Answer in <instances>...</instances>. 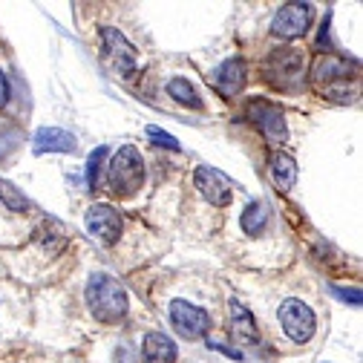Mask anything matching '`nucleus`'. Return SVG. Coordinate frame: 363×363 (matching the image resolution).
<instances>
[{
  "label": "nucleus",
  "mask_w": 363,
  "mask_h": 363,
  "mask_svg": "<svg viewBox=\"0 0 363 363\" xmlns=\"http://www.w3.org/2000/svg\"><path fill=\"white\" fill-rule=\"evenodd\" d=\"M86 308L101 323H118L127 314V291L110 274H93L86 280Z\"/></svg>",
  "instance_id": "1"
},
{
  "label": "nucleus",
  "mask_w": 363,
  "mask_h": 363,
  "mask_svg": "<svg viewBox=\"0 0 363 363\" xmlns=\"http://www.w3.org/2000/svg\"><path fill=\"white\" fill-rule=\"evenodd\" d=\"M110 185L118 196H133L145 185V164L135 147H121L110 162Z\"/></svg>",
  "instance_id": "2"
},
{
  "label": "nucleus",
  "mask_w": 363,
  "mask_h": 363,
  "mask_svg": "<svg viewBox=\"0 0 363 363\" xmlns=\"http://www.w3.org/2000/svg\"><path fill=\"white\" fill-rule=\"evenodd\" d=\"M303 72H306V55L297 50H280L265 61V78L271 81V86L286 89V93H297L303 84Z\"/></svg>",
  "instance_id": "3"
},
{
  "label": "nucleus",
  "mask_w": 363,
  "mask_h": 363,
  "mask_svg": "<svg viewBox=\"0 0 363 363\" xmlns=\"http://www.w3.org/2000/svg\"><path fill=\"white\" fill-rule=\"evenodd\" d=\"M167 314H170V323L176 329V335L188 337V340H196V337H205L208 329H211V317L205 308L188 303V300H173L167 306Z\"/></svg>",
  "instance_id": "4"
},
{
  "label": "nucleus",
  "mask_w": 363,
  "mask_h": 363,
  "mask_svg": "<svg viewBox=\"0 0 363 363\" xmlns=\"http://www.w3.org/2000/svg\"><path fill=\"white\" fill-rule=\"evenodd\" d=\"M104 38V61L124 78H130L135 69H139V52H135L133 43L118 32V29H101Z\"/></svg>",
  "instance_id": "5"
},
{
  "label": "nucleus",
  "mask_w": 363,
  "mask_h": 363,
  "mask_svg": "<svg viewBox=\"0 0 363 363\" xmlns=\"http://www.w3.org/2000/svg\"><path fill=\"white\" fill-rule=\"evenodd\" d=\"M280 323H283V332L294 343H308L314 337V329H317L311 308L306 303H300V300H286L280 306Z\"/></svg>",
  "instance_id": "6"
},
{
  "label": "nucleus",
  "mask_w": 363,
  "mask_h": 363,
  "mask_svg": "<svg viewBox=\"0 0 363 363\" xmlns=\"http://www.w3.org/2000/svg\"><path fill=\"white\" fill-rule=\"evenodd\" d=\"M311 23V6L308 4H286L274 21H271V35L283 38V40H294L300 38Z\"/></svg>",
  "instance_id": "7"
},
{
  "label": "nucleus",
  "mask_w": 363,
  "mask_h": 363,
  "mask_svg": "<svg viewBox=\"0 0 363 363\" xmlns=\"http://www.w3.org/2000/svg\"><path fill=\"white\" fill-rule=\"evenodd\" d=\"M194 185L199 188V194L213 202V205H228L231 202V194H234V185H231V179L225 176L222 170L216 167H208V164H199L194 170Z\"/></svg>",
  "instance_id": "8"
},
{
  "label": "nucleus",
  "mask_w": 363,
  "mask_h": 363,
  "mask_svg": "<svg viewBox=\"0 0 363 363\" xmlns=\"http://www.w3.org/2000/svg\"><path fill=\"white\" fill-rule=\"evenodd\" d=\"M86 231L104 245H116L121 237V216L110 205H93L86 211Z\"/></svg>",
  "instance_id": "9"
},
{
  "label": "nucleus",
  "mask_w": 363,
  "mask_h": 363,
  "mask_svg": "<svg viewBox=\"0 0 363 363\" xmlns=\"http://www.w3.org/2000/svg\"><path fill=\"white\" fill-rule=\"evenodd\" d=\"M248 116L254 118V124H259V130H262V135L268 142H274V145L286 142V135H289L286 133V118L274 104L254 99V101H248Z\"/></svg>",
  "instance_id": "10"
},
{
  "label": "nucleus",
  "mask_w": 363,
  "mask_h": 363,
  "mask_svg": "<svg viewBox=\"0 0 363 363\" xmlns=\"http://www.w3.org/2000/svg\"><path fill=\"white\" fill-rule=\"evenodd\" d=\"M349 72H352L349 61H343V58H320L311 69V78L329 96L332 86H349Z\"/></svg>",
  "instance_id": "11"
},
{
  "label": "nucleus",
  "mask_w": 363,
  "mask_h": 363,
  "mask_svg": "<svg viewBox=\"0 0 363 363\" xmlns=\"http://www.w3.org/2000/svg\"><path fill=\"white\" fill-rule=\"evenodd\" d=\"M78 142L69 130H61V127H43L38 130L35 142H32V150L38 156H47V153H75Z\"/></svg>",
  "instance_id": "12"
},
{
  "label": "nucleus",
  "mask_w": 363,
  "mask_h": 363,
  "mask_svg": "<svg viewBox=\"0 0 363 363\" xmlns=\"http://www.w3.org/2000/svg\"><path fill=\"white\" fill-rule=\"evenodd\" d=\"M213 84H216V89H219V93H222L225 99L237 96L240 89L245 86V64H242L240 58L225 61V64L216 69V75H213Z\"/></svg>",
  "instance_id": "13"
},
{
  "label": "nucleus",
  "mask_w": 363,
  "mask_h": 363,
  "mask_svg": "<svg viewBox=\"0 0 363 363\" xmlns=\"http://www.w3.org/2000/svg\"><path fill=\"white\" fill-rule=\"evenodd\" d=\"M231 335H234V340L242 343V346L259 343V332H257L254 317H251V311H248L240 300H231Z\"/></svg>",
  "instance_id": "14"
},
{
  "label": "nucleus",
  "mask_w": 363,
  "mask_h": 363,
  "mask_svg": "<svg viewBox=\"0 0 363 363\" xmlns=\"http://www.w3.org/2000/svg\"><path fill=\"white\" fill-rule=\"evenodd\" d=\"M268 176H271V182H274V188L286 194V191L294 188V182H297V162L289 153H274L268 162Z\"/></svg>",
  "instance_id": "15"
},
{
  "label": "nucleus",
  "mask_w": 363,
  "mask_h": 363,
  "mask_svg": "<svg viewBox=\"0 0 363 363\" xmlns=\"http://www.w3.org/2000/svg\"><path fill=\"white\" fill-rule=\"evenodd\" d=\"M142 354H145V363H173L176 360V343L170 337L153 332L145 337Z\"/></svg>",
  "instance_id": "16"
},
{
  "label": "nucleus",
  "mask_w": 363,
  "mask_h": 363,
  "mask_svg": "<svg viewBox=\"0 0 363 363\" xmlns=\"http://www.w3.org/2000/svg\"><path fill=\"white\" fill-rule=\"evenodd\" d=\"M240 222H242V231H245L248 237L262 234V231H265V222H268V205H265V202H251V205L242 211Z\"/></svg>",
  "instance_id": "17"
},
{
  "label": "nucleus",
  "mask_w": 363,
  "mask_h": 363,
  "mask_svg": "<svg viewBox=\"0 0 363 363\" xmlns=\"http://www.w3.org/2000/svg\"><path fill=\"white\" fill-rule=\"evenodd\" d=\"M167 93H170V99H176L179 104H188V107H194V110H202L199 93L194 89V84L185 81V78H173V81L167 84Z\"/></svg>",
  "instance_id": "18"
},
{
  "label": "nucleus",
  "mask_w": 363,
  "mask_h": 363,
  "mask_svg": "<svg viewBox=\"0 0 363 363\" xmlns=\"http://www.w3.org/2000/svg\"><path fill=\"white\" fill-rule=\"evenodd\" d=\"M0 196H4V202H6L12 211H26L23 194H21L15 185H9V182H0Z\"/></svg>",
  "instance_id": "19"
},
{
  "label": "nucleus",
  "mask_w": 363,
  "mask_h": 363,
  "mask_svg": "<svg viewBox=\"0 0 363 363\" xmlns=\"http://www.w3.org/2000/svg\"><path fill=\"white\" fill-rule=\"evenodd\" d=\"M104 153H107V147H99V150H93V156H89V162H86V182H89V188L99 185V167L104 162Z\"/></svg>",
  "instance_id": "20"
},
{
  "label": "nucleus",
  "mask_w": 363,
  "mask_h": 363,
  "mask_svg": "<svg viewBox=\"0 0 363 363\" xmlns=\"http://www.w3.org/2000/svg\"><path fill=\"white\" fill-rule=\"evenodd\" d=\"M147 135H150V142L153 145H162V147H170V150H179V142L173 139V135L162 133L159 127H147Z\"/></svg>",
  "instance_id": "21"
},
{
  "label": "nucleus",
  "mask_w": 363,
  "mask_h": 363,
  "mask_svg": "<svg viewBox=\"0 0 363 363\" xmlns=\"http://www.w3.org/2000/svg\"><path fill=\"white\" fill-rule=\"evenodd\" d=\"M332 291H335L340 300H349L352 306H360V291H357V289H352V291H349V289H332Z\"/></svg>",
  "instance_id": "22"
},
{
  "label": "nucleus",
  "mask_w": 363,
  "mask_h": 363,
  "mask_svg": "<svg viewBox=\"0 0 363 363\" xmlns=\"http://www.w3.org/2000/svg\"><path fill=\"white\" fill-rule=\"evenodd\" d=\"M9 104V81H6V75L0 72V110H4Z\"/></svg>",
  "instance_id": "23"
}]
</instances>
